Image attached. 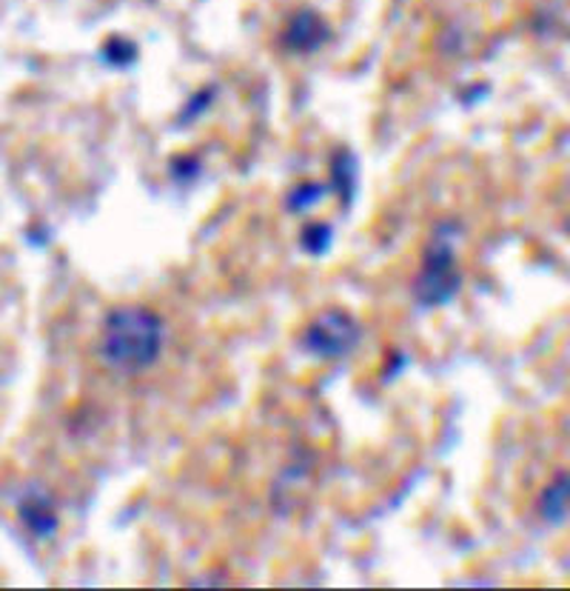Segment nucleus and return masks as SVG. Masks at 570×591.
Listing matches in <instances>:
<instances>
[{
	"label": "nucleus",
	"mask_w": 570,
	"mask_h": 591,
	"mask_svg": "<svg viewBox=\"0 0 570 591\" xmlns=\"http://www.w3.org/2000/svg\"><path fill=\"white\" fill-rule=\"evenodd\" d=\"M163 346H166L163 317L149 306L125 303L106 315L98 354L106 369L123 377H138L161 360Z\"/></svg>",
	"instance_id": "1"
},
{
	"label": "nucleus",
	"mask_w": 570,
	"mask_h": 591,
	"mask_svg": "<svg viewBox=\"0 0 570 591\" xmlns=\"http://www.w3.org/2000/svg\"><path fill=\"white\" fill-rule=\"evenodd\" d=\"M459 283H462V277H459L451 240L437 238L425 252L423 269H419L417 283H414V297H417L419 306L434 309V306H442L457 295Z\"/></svg>",
	"instance_id": "2"
},
{
	"label": "nucleus",
	"mask_w": 570,
	"mask_h": 591,
	"mask_svg": "<svg viewBox=\"0 0 570 591\" xmlns=\"http://www.w3.org/2000/svg\"><path fill=\"white\" fill-rule=\"evenodd\" d=\"M360 340V326L348 311L326 309L303 331V349L320 360L346 358Z\"/></svg>",
	"instance_id": "3"
},
{
	"label": "nucleus",
	"mask_w": 570,
	"mask_h": 591,
	"mask_svg": "<svg viewBox=\"0 0 570 591\" xmlns=\"http://www.w3.org/2000/svg\"><path fill=\"white\" fill-rule=\"evenodd\" d=\"M18 517H21L23 526L35 537H41V540L55 537L57 526H61L55 500L43 492V489H29V492L18 500Z\"/></svg>",
	"instance_id": "4"
},
{
	"label": "nucleus",
	"mask_w": 570,
	"mask_h": 591,
	"mask_svg": "<svg viewBox=\"0 0 570 591\" xmlns=\"http://www.w3.org/2000/svg\"><path fill=\"white\" fill-rule=\"evenodd\" d=\"M539 517L548 526L570 521V472H559L539 494Z\"/></svg>",
	"instance_id": "5"
},
{
	"label": "nucleus",
	"mask_w": 570,
	"mask_h": 591,
	"mask_svg": "<svg viewBox=\"0 0 570 591\" xmlns=\"http://www.w3.org/2000/svg\"><path fill=\"white\" fill-rule=\"evenodd\" d=\"M328 37L326 23L311 12H299L297 18H292L288 23V32H285V41H288V50L294 52H311L317 50L322 41Z\"/></svg>",
	"instance_id": "6"
},
{
	"label": "nucleus",
	"mask_w": 570,
	"mask_h": 591,
	"mask_svg": "<svg viewBox=\"0 0 570 591\" xmlns=\"http://www.w3.org/2000/svg\"><path fill=\"white\" fill-rule=\"evenodd\" d=\"M331 240H335V232H331V226L326 223H311L303 229V234H299V243H303V249L311 254H322L328 247H331Z\"/></svg>",
	"instance_id": "7"
},
{
	"label": "nucleus",
	"mask_w": 570,
	"mask_h": 591,
	"mask_svg": "<svg viewBox=\"0 0 570 591\" xmlns=\"http://www.w3.org/2000/svg\"><path fill=\"white\" fill-rule=\"evenodd\" d=\"M322 186L320 184H299L294 186L292 195H288V211L299 215V211H308L311 206L320 204Z\"/></svg>",
	"instance_id": "8"
},
{
	"label": "nucleus",
	"mask_w": 570,
	"mask_h": 591,
	"mask_svg": "<svg viewBox=\"0 0 570 591\" xmlns=\"http://www.w3.org/2000/svg\"><path fill=\"white\" fill-rule=\"evenodd\" d=\"M123 46H125L123 41H120V43H114V41L109 43V46H106V50H103L106 61H109V64H112V66H123L125 61H129V55H132V50H123Z\"/></svg>",
	"instance_id": "9"
},
{
	"label": "nucleus",
	"mask_w": 570,
	"mask_h": 591,
	"mask_svg": "<svg viewBox=\"0 0 570 591\" xmlns=\"http://www.w3.org/2000/svg\"><path fill=\"white\" fill-rule=\"evenodd\" d=\"M568 232H570V220H568Z\"/></svg>",
	"instance_id": "10"
}]
</instances>
